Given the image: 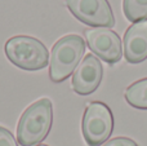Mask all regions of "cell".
<instances>
[{"instance_id":"obj_1","label":"cell","mask_w":147,"mask_h":146,"mask_svg":"<svg viewBox=\"0 0 147 146\" xmlns=\"http://www.w3.org/2000/svg\"><path fill=\"white\" fill-rule=\"evenodd\" d=\"M53 105L49 98L31 103L21 115L17 126V140L22 146L39 145L52 128Z\"/></svg>"},{"instance_id":"obj_2","label":"cell","mask_w":147,"mask_h":146,"mask_svg":"<svg viewBox=\"0 0 147 146\" xmlns=\"http://www.w3.org/2000/svg\"><path fill=\"white\" fill-rule=\"evenodd\" d=\"M85 52V41L80 35L70 34L59 40L52 48L49 78L53 83L65 82L75 71Z\"/></svg>"},{"instance_id":"obj_3","label":"cell","mask_w":147,"mask_h":146,"mask_svg":"<svg viewBox=\"0 0 147 146\" xmlns=\"http://www.w3.org/2000/svg\"><path fill=\"white\" fill-rule=\"evenodd\" d=\"M7 58L26 71H38L48 66L49 52L44 43L28 35H17L5 43Z\"/></svg>"},{"instance_id":"obj_4","label":"cell","mask_w":147,"mask_h":146,"mask_svg":"<svg viewBox=\"0 0 147 146\" xmlns=\"http://www.w3.org/2000/svg\"><path fill=\"white\" fill-rule=\"evenodd\" d=\"M114 129V116L106 103L93 101L88 103L83 116L81 131L89 146H101L107 141Z\"/></svg>"},{"instance_id":"obj_5","label":"cell","mask_w":147,"mask_h":146,"mask_svg":"<svg viewBox=\"0 0 147 146\" xmlns=\"http://www.w3.org/2000/svg\"><path fill=\"white\" fill-rule=\"evenodd\" d=\"M69 10L80 22L93 27H112L115 17L107 0H66Z\"/></svg>"},{"instance_id":"obj_6","label":"cell","mask_w":147,"mask_h":146,"mask_svg":"<svg viewBox=\"0 0 147 146\" xmlns=\"http://www.w3.org/2000/svg\"><path fill=\"white\" fill-rule=\"evenodd\" d=\"M84 34L89 49L105 62L114 65L121 59V40L115 31L106 27H97L88 28Z\"/></svg>"},{"instance_id":"obj_7","label":"cell","mask_w":147,"mask_h":146,"mask_svg":"<svg viewBox=\"0 0 147 146\" xmlns=\"http://www.w3.org/2000/svg\"><path fill=\"white\" fill-rule=\"evenodd\" d=\"M102 76L103 67L101 61L94 54H86L72 75L74 92L80 96L92 95L99 87Z\"/></svg>"},{"instance_id":"obj_8","label":"cell","mask_w":147,"mask_h":146,"mask_svg":"<svg viewBox=\"0 0 147 146\" xmlns=\"http://www.w3.org/2000/svg\"><path fill=\"white\" fill-rule=\"evenodd\" d=\"M124 56L129 64L147 58V20L134 22L124 34Z\"/></svg>"},{"instance_id":"obj_9","label":"cell","mask_w":147,"mask_h":146,"mask_svg":"<svg viewBox=\"0 0 147 146\" xmlns=\"http://www.w3.org/2000/svg\"><path fill=\"white\" fill-rule=\"evenodd\" d=\"M125 100L133 107L147 110V78L137 80L127 88Z\"/></svg>"},{"instance_id":"obj_10","label":"cell","mask_w":147,"mask_h":146,"mask_svg":"<svg viewBox=\"0 0 147 146\" xmlns=\"http://www.w3.org/2000/svg\"><path fill=\"white\" fill-rule=\"evenodd\" d=\"M123 10L130 22H138L147 18V0H123Z\"/></svg>"},{"instance_id":"obj_11","label":"cell","mask_w":147,"mask_h":146,"mask_svg":"<svg viewBox=\"0 0 147 146\" xmlns=\"http://www.w3.org/2000/svg\"><path fill=\"white\" fill-rule=\"evenodd\" d=\"M0 146H18L12 132L1 126H0Z\"/></svg>"},{"instance_id":"obj_12","label":"cell","mask_w":147,"mask_h":146,"mask_svg":"<svg viewBox=\"0 0 147 146\" xmlns=\"http://www.w3.org/2000/svg\"><path fill=\"white\" fill-rule=\"evenodd\" d=\"M102 146H138V145L136 141H133L132 139H128V137H116V139H112L110 141L105 142Z\"/></svg>"},{"instance_id":"obj_13","label":"cell","mask_w":147,"mask_h":146,"mask_svg":"<svg viewBox=\"0 0 147 146\" xmlns=\"http://www.w3.org/2000/svg\"><path fill=\"white\" fill-rule=\"evenodd\" d=\"M36 146H48V145H41V144H40V145H36Z\"/></svg>"}]
</instances>
